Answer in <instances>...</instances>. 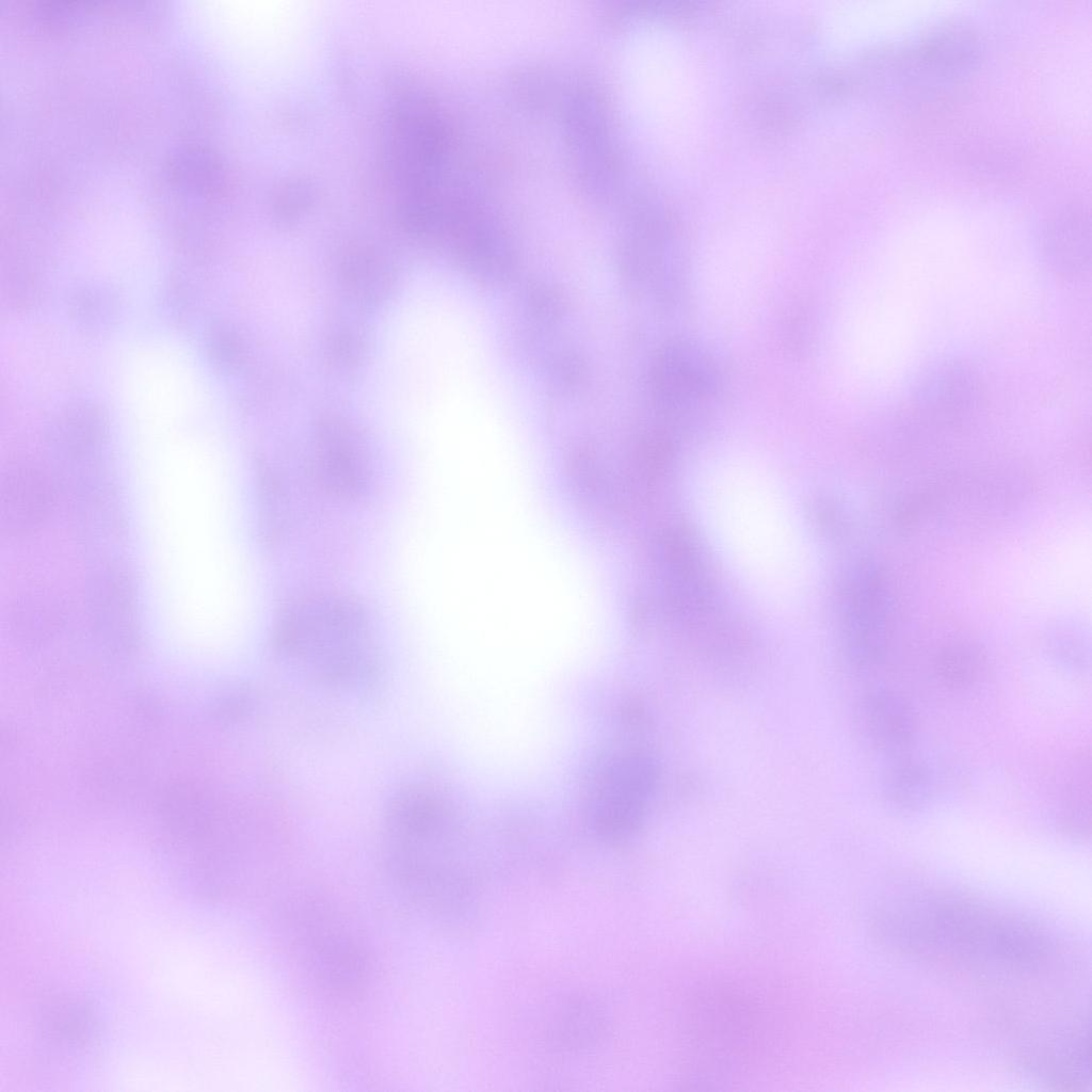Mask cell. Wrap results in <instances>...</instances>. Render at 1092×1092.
I'll list each match as a JSON object with an SVG mask.
<instances>
[{
	"label": "cell",
	"mask_w": 1092,
	"mask_h": 1092,
	"mask_svg": "<svg viewBox=\"0 0 1092 1092\" xmlns=\"http://www.w3.org/2000/svg\"><path fill=\"white\" fill-rule=\"evenodd\" d=\"M662 392L668 406L686 414L698 410L717 392L718 373L712 360L697 347L686 341L665 353Z\"/></svg>",
	"instance_id": "cell-6"
},
{
	"label": "cell",
	"mask_w": 1092,
	"mask_h": 1092,
	"mask_svg": "<svg viewBox=\"0 0 1092 1092\" xmlns=\"http://www.w3.org/2000/svg\"><path fill=\"white\" fill-rule=\"evenodd\" d=\"M938 675L949 687L963 688L973 684L978 675V661L960 651L946 654L938 663Z\"/></svg>",
	"instance_id": "cell-12"
},
{
	"label": "cell",
	"mask_w": 1092,
	"mask_h": 1092,
	"mask_svg": "<svg viewBox=\"0 0 1092 1092\" xmlns=\"http://www.w3.org/2000/svg\"><path fill=\"white\" fill-rule=\"evenodd\" d=\"M878 937L896 952L969 974L1026 976L1054 963V938L1035 922L947 892H918L883 905Z\"/></svg>",
	"instance_id": "cell-1"
},
{
	"label": "cell",
	"mask_w": 1092,
	"mask_h": 1092,
	"mask_svg": "<svg viewBox=\"0 0 1092 1092\" xmlns=\"http://www.w3.org/2000/svg\"><path fill=\"white\" fill-rule=\"evenodd\" d=\"M315 468L322 488L343 500L362 497L371 480L364 455L351 438L337 429L322 433Z\"/></svg>",
	"instance_id": "cell-7"
},
{
	"label": "cell",
	"mask_w": 1092,
	"mask_h": 1092,
	"mask_svg": "<svg viewBox=\"0 0 1092 1092\" xmlns=\"http://www.w3.org/2000/svg\"><path fill=\"white\" fill-rule=\"evenodd\" d=\"M53 491L44 473L29 465L10 466L0 480V528L17 537L37 529L53 503Z\"/></svg>",
	"instance_id": "cell-5"
},
{
	"label": "cell",
	"mask_w": 1092,
	"mask_h": 1092,
	"mask_svg": "<svg viewBox=\"0 0 1092 1092\" xmlns=\"http://www.w3.org/2000/svg\"><path fill=\"white\" fill-rule=\"evenodd\" d=\"M91 615L100 632L115 641L129 642L135 632L132 585L116 567L102 571L91 588Z\"/></svg>",
	"instance_id": "cell-9"
},
{
	"label": "cell",
	"mask_w": 1092,
	"mask_h": 1092,
	"mask_svg": "<svg viewBox=\"0 0 1092 1092\" xmlns=\"http://www.w3.org/2000/svg\"><path fill=\"white\" fill-rule=\"evenodd\" d=\"M867 712L869 730L879 748L898 754L911 745L916 719L903 697L895 693H879L868 702Z\"/></svg>",
	"instance_id": "cell-10"
},
{
	"label": "cell",
	"mask_w": 1092,
	"mask_h": 1092,
	"mask_svg": "<svg viewBox=\"0 0 1092 1092\" xmlns=\"http://www.w3.org/2000/svg\"><path fill=\"white\" fill-rule=\"evenodd\" d=\"M1042 255L1047 267L1059 276L1077 277L1089 271L1090 220L1081 206L1067 207L1047 222L1042 236Z\"/></svg>",
	"instance_id": "cell-8"
},
{
	"label": "cell",
	"mask_w": 1092,
	"mask_h": 1092,
	"mask_svg": "<svg viewBox=\"0 0 1092 1092\" xmlns=\"http://www.w3.org/2000/svg\"><path fill=\"white\" fill-rule=\"evenodd\" d=\"M273 644L285 661L331 687L368 680L378 665L369 613L342 593H312L289 603L275 623Z\"/></svg>",
	"instance_id": "cell-2"
},
{
	"label": "cell",
	"mask_w": 1092,
	"mask_h": 1092,
	"mask_svg": "<svg viewBox=\"0 0 1092 1092\" xmlns=\"http://www.w3.org/2000/svg\"><path fill=\"white\" fill-rule=\"evenodd\" d=\"M279 921L286 952L314 990L335 1000L365 993L373 969L369 947L335 901L317 892L296 893Z\"/></svg>",
	"instance_id": "cell-3"
},
{
	"label": "cell",
	"mask_w": 1092,
	"mask_h": 1092,
	"mask_svg": "<svg viewBox=\"0 0 1092 1092\" xmlns=\"http://www.w3.org/2000/svg\"><path fill=\"white\" fill-rule=\"evenodd\" d=\"M984 387L970 364L946 359L931 366L917 381L909 408L928 422L959 424L981 410Z\"/></svg>",
	"instance_id": "cell-4"
},
{
	"label": "cell",
	"mask_w": 1092,
	"mask_h": 1092,
	"mask_svg": "<svg viewBox=\"0 0 1092 1092\" xmlns=\"http://www.w3.org/2000/svg\"><path fill=\"white\" fill-rule=\"evenodd\" d=\"M931 778L927 768L911 758L892 765L885 780V790L892 804L906 809L920 805L929 796Z\"/></svg>",
	"instance_id": "cell-11"
},
{
	"label": "cell",
	"mask_w": 1092,
	"mask_h": 1092,
	"mask_svg": "<svg viewBox=\"0 0 1092 1092\" xmlns=\"http://www.w3.org/2000/svg\"><path fill=\"white\" fill-rule=\"evenodd\" d=\"M260 495H262V518L266 524L268 537H275L282 530L283 524V500L274 477L271 473H260Z\"/></svg>",
	"instance_id": "cell-13"
}]
</instances>
